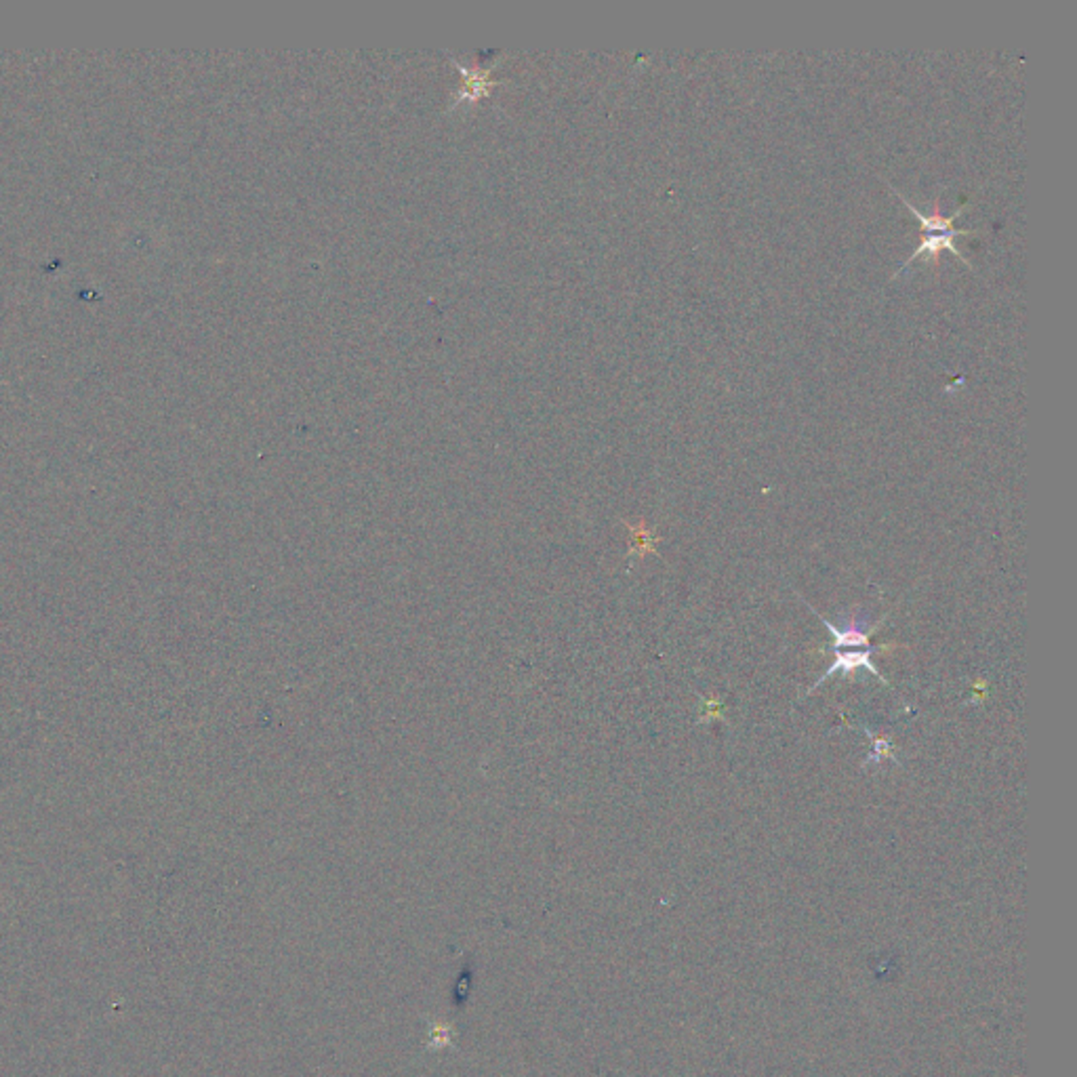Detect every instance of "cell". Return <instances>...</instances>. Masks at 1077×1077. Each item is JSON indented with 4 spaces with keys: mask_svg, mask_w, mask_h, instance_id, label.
Instances as JSON below:
<instances>
[{
    "mask_svg": "<svg viewBox=\"0 0 1077 1077\" xmlns=\"http://www.w3.org/2000/svg\"><path fill=\"white\" fill-rule=\"evenodd\" d=\"M888 186H890V183H888ZM890 189L898 196V198H901L903 205H905L909 208V211H912L913 215L920 219V223H921L920 247L915 248L913 255H909L905 264L901 265V270H898L892 278H896L898 273L905 272L907 267H909V264H913L915 259H924L926 264H937L943 251H949L951 255H955V257L960 259L962 264H966L970 267V270H972V265H970V261L966 257H963V253L960 251V247L955 245V240H957V238H962V236H974V234H979V231L977 230H955L954 228L955 219H960L963 215V213L968 211L970 205H963L960 208H955L954 215H951V217H943L941 208H938V202H934L932 213H921L920 208L915 206L913 202H909L905 198V196L898 192L896 188L890 186Z\"/></svg>",
    "mask_w": 1077,
    "mask_h": 1077,
    "instance_id": "6da1fadb",
    "label": "cell"
},
{
    "mask_svg": "<svg viewBox=\"0 0 1077 1077\" xmlns=\"http://www.w3.org/2000/svg\"><path fill=\"white\" fill-rule=\"evenodd\" d=\"M873 652H882V651H876V648H871V646L867 648V651H862V652H859V651H854V652L833 651V654H836V661H833L831 668L827 669L825 674L819 677V682H814L812 686L808 688V694H811L812 690L819 686V684H823V682H825V677H831L833 674H837V671H840V674H842L844 677H848V680L853 682V680H854V674H856V671H859V669H867V671H871V674L876 676L878 680L884 684V686H890V684L884 680V676H879V671H878L876 665L871 663V654H873Z\"/></svg>",
    "mask_w": 1077,
    "mask_h": 1077,
    "instance_id": "7a4b0ae2",
    "label": "cell"
},
{
    "mask_svg": "<svg viewBox=\"0 0 1077 1077\" xmlns=\"http://www.w3.org/2000/svg\"><path fill=\"white\" fill-rule=\"evenodd\" d=\"M808 606H811V604H808ZM811 609H812V606H811ZM814 612H817V610H814ZM817 617L820 618V621L825 623V627L829 629V632L833 634V640H836V642H833V651H840V648H850V646H867V644H870V635L873 632H878L879 625H882L884 618H886V615H884L882 621H878L876 625H867L865 617L853 615V617H848L846 625L837 627V625H833L831 621H827V618L823 615H819V612H817Z\"/></svg>",
    "mask_w": 1077,
    "mask_h": 1077,
    "instance_id": "3957f363",
    "label": "cell"
},
{
    "mask_svg": "<svg viewBox=\"0 0 1077 1077\" xmlns=\"http://www.w3.org/2000/svg\"><path fill=\"white\" fill-rule=\"evenodd\" d=\"M865 735L871 739V753H870V758L865 760V766L873 764V761L879 764V761H884V760H892L896 766H901V761H898L895 755V743L890 741V736L876 735L870 728H865Z\"/></svg>",
    "mask_w": 1077,
    "mask_h": 1077,
    "instance_id": "277c9868",
    "label": "cell"
},
{
    "mask_svg": "<svg viewBox=\"0 0 1077 1077\" xmlns=\"http://www.w3.org/2000/svg\"><path fill=\"white\" fill-rule=\"evenodd\" d=\"M629 531H632V550H629V556H640L644 558L646 553H657V543L659 537H652V533L648 531L644 522H640L638 526L627 525Z\"/></svg>",
    "mask_w": 1077,
    "mask_h": 1077,
    "instance_id": "5b68a950",
    "label": "cell"
},
{
    "mask_svg": "<svg viewBox=\"0 0 1077 1077\" xmlns=\"http://www.w3.org/2000/svg\"><path fill=\"white\" fill-rule=\"evenodd\" d=\"M701 705H703V711H701L699 722H711V719H722L724 718V705H722V701H719L718 697L701 699Z\"/></svg>",
    "mask_w": 1077,
    "mask_h": 1077,
    "instance_id": "8992f818",
    "label": "cell"
},
{
    "mask_svg": "<svg viewBox=\"0 0 1077 1077\" xmlns=\"http://www.w3.org/2000/svg\"><path fill=\"white\" fill-rule=\"evenodd\" d=\"M985 693H987V682L985 680H977V684H974V699H972V703H980V701L985 699Z\"/></svg>",
    "mask_w": 1077,
    "mask_h": 1077,
    "instance_id": "52a82bcc",
    "label": "cell"
}]
</instances>
